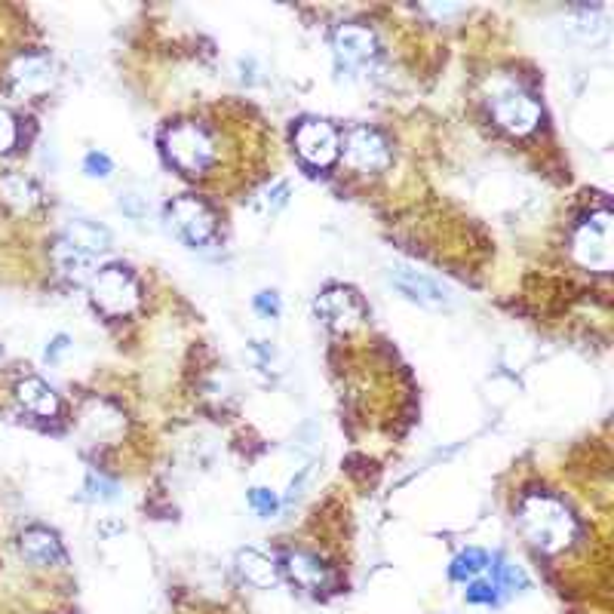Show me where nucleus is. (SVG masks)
Wrapping results in <instances>:
<instances>
[{
    "mask_svg": "<svg viewBox=\"0 0 614 614\" xmlns=\"http://www.w3.org/2000/svg\"><path fill=\"white\" fill-rule=\"evenodd\" d=\"M283 572L289 575L292 584H298L307 593H326L332 587V572L323 559L304 550H292L283 556Z\"/></svg>",
    "mask_w": 614,
    "mask_h": 614,
    "instance_id": "obj_13",
    "label": "nucleus"
},
{
    "mask_svg": "<svg viewBox=\"0 0 614 614\" xmlns=\"http://www.w3.org/2000/svg\"><path fill=\"white\" fill-rule=\"evenodd\" d=\"M519 529L535 550L547 556H559L565 550H572L581 538L578 516L568 510L559 498L547 492H532L519 501L516 510Z\"/></svg>",
    "mask_w": 614,
    "mask_h": 614,
    "instance_id": "obj_1",
    "label": "nucleus"
},
{
    "mask_svg": "<svg viewBox=\"0 0 614 614\" xmlns=\"http://www.w3.org/2000/svg\"><path fill=\"white\" fill-rule=\"evenodd\" d=\"M390 286L397 289L400 295H406L409 301H415L421 307H430V311H446V307H452V292L440 280H433L424 271L393 268L390 271Z\"/></svg>",
    "mask_w": 614,
    "mask_h": 614,
    "instance_id": "obj_10",
    "label": "nucleus"
},
{
    "mask_svg": "<svg viewBox=\"0 0 614 614\" xmlns=\"http://www.w3.org/2000/svg\"><path fill=\"white\" fill-rule=\"evenodd\" d=\"M572 255L587 271H599V274L611 271L614 255H611V212L608 209L590 212L578 225L572 237Z\"/></svg>",
    "mask_w": 614,
    "mask_h": 614,
    "instance_id": "obj_6",
    "label": "nucleus"
},
{
    "mask_svg": "<svg viewBox=\"0 0 614 614\" xmlns=\"http://www.w3.org/2000/svg\"><path fill=\"white\" fill-rule=\"evenodd\" d=\"M68 347H71V338H68V335H56V338L50 341V347L43 350V357H47V363H56Z\"/></svg>",
    "mask_w": 614,
    "mask_h": 614,
    "instance_id": "obj_31",
    "label": "nucleus"
},
{
    "mask_svg": "<svg viewBox=\"0 0 614 614\" xmlns=\"http://www.w3.org/2000/svg\"><path fill=\"white\" fill-rule=\"evenodd\" d=\"M120 209L126 215H133V218H142L148 212V200L139 197V194H120Z\"/></svg>",
    "mask_w": 614,
    "mask_h": 614,
    "instance_id": "obj_29",
    "label": "nucleus"
},
{
    "mask_svg": "<svg viewBox=\"0 0 614 614\" xmlns=\"http://www.w3.org/2000/svg\"><path fill=\"white\" fill-rule=\"evenodd\" d=\"M489 568H492V581L498 584V590L516 593V590L529 587V578L522 575V568H516L513 562H507L504 556H495V559L489 562Z\"/></svg>",
    "mask_w": 614,
    "mask_h": 614,
    "instance_id": "obj_22",
    "label": "nucleus"
},
{
    "mask_svg": "<svg viewBox=\"0 0 614 614\" xmlns=\"http://www.w3.org/2000/svg\"><path fill=\"white\" fill-rule=\"evenodd\" d=\"M53 261H56V268L65 280H74V283H86V280H93L96 274V255H86L80 249H74L71 243L59 240L56 249H53Z\"/></svg>",
    "mask_w": 614,
    "mask_h": 614,
    "instance_id": "obj_17",
    "label": "nucleus"
},
{
    "mask_svg": "<svg viewBox=\"0 0 614 614\" xmlns=\"http://www.w3.org/2000/svg\"><path fill=\"white\" fill-rule=\"evenodd\" d=\"M19 550L28 562L40 565V568H62L68 565V553L62 547V541L50 532V529H25L22 538H19Z\"/></svg>",
    "mask_w": 614,
    "mask_h": 614,
    "instance_id": "obj_14",
    "label": "nucleus"
},
{
    "mask_svg": "<svg viewBox=\"0 0 614 614\" xmlns=\"http://www.w3.org/2000/svg\"><path fill=\"white\" fill-rule=\"evenodd\" d=\"M166 157L179 166L182 172H206L215 160V142L200 123H175L163 136Z\"/></svg>",
    "mask_w": 614,
    "mask_h": 614,
    "instance_id": "obj_5",
    "label": "nucleus"
},
{
    "mask_svg": "<svg viewBox=\"0 0 614 614\" xmlns=\"http://www.w3.org/2000/svg\"><path fill=\"white\" fill-rule=\"evenodd\" d=\"M237 565H240V575L258 590H271L277 584V578H280L277 562L271 556H265V553H258V550H243L237 556Z\"/></svg>",
    "mask_w": 614,
    "mask_h": 614,
    "instance_id": "obj_18",
    "label": "nucleus"
},
{
    "mask_svg": "<svg viewBox=\"0 0 614 614\" xmlns=\"http://www.w3.org/2000/svg\"><path fill=\"white\" fill-rule=\"evenodd\" d=\"M249 504H252L261 516H274L277 507H280V498H277L271 489H252V492H249Z\"/></svg>",
    "mask_w": 614,
    "mask_h": 614,
    "instance_id": "obj_26",
    "label": "nucleus"
},
{
    "mask_svg": "<svg viewBox=\"0 0 614 614\" xmlns=\"http://www.w3.org/2000/svg\"><path fill=\"white\" fill-rule=\"evenodd\" d=\"M486 105L495 117V123L510 136H529L541 123V105L513 77H492L486 80Z\"/></svg>",
    "mask_w": 614,
    "mask_h": 614,
    "instance_id": "obj_2",
    "label": "nucleus"
},
{
    "mask_svg": "<svg viewBox=\"0 0 614 614\" xmlns=\"http://www.w3.org/2000/svg\"><path fill=\"white\" fill-rule=\"evenodd\" d=\"M332 50L341 68H363L375 59L378 40L363 25H341L332 37Z\"/></svg>",
    "mask_w": 614,
    "mask_h": 614,
    "instance_id": "obj_12",
    "label": "nucleus"
},
{
    "mask_svg": "<svg viewBox=\"0 0 614 614\" xmlns=\"http://www.w3.org/2000/svg\"><path fill=\"white\" fill-rule=\"evenodd\" d=\"M86 498L90 501H117L120 498V486L114 479H108V476H102V473H90L86 476Z\"/></svg>",
    "mask_w": 614,
    "mask_h": 614,
    "instance_id": "obj_23",
    "label": "nucleus"
},
{
    "mask_svg": "<svg viewBox=\"0 0 614 614\" xmlns=\"http://www.w3.org/2000/svg\"><path fill=\"white\" fill-rule=\"evenodd\" d=\"M0 194H4V200L16 209H31L37 203V188L25 179V175H7V179L0 182Z\"/></svg>",
    "mask_w": 614,
    "mask_h": 614,
    "instance_id": "obj_20",
    "label": "nucleus"
},
{
    "mask_svg": "<svg viewBox=\"0 0 614 614\" xmlns=\"http://www.w3.org/2000/svg\"><path fill=\"white\" fill-rule=\"evenodd\" d=\"M16 403H19V409H25L34 418H53L59 412L56 390L40 378H22L16 384Z\"/></svg>",
    "mask_w": 614,
    "mask_h": 614,
    "instance_id": "obj_15",
    "label": "nucleus"
},
{
    "mask_svg": "<svg viewBox=\"0 0 614 614\" xmlns=\"http://www.w3.org/2000/svg\"><path fill=\"white\" fill-rule=\"evenodd\" d=\"M16 145V120L10 117V111L0 108V154H7Z\"/></svg>",
    "mask_w": 614,
    "mask_h": 614,
    "instance_id": "obj_27",
    "label": "nucleus"
},
{
    "mask_svg": "<svg viewBox=\"0 0 614 614\" xmlns=\"http://www.w3.org/2000/svg\"><path fill=\"white\" fill-rule=\"evenodd\" d=\"M62 240L71 243L74 249L86 252V255H96V258L111 249V234H108V228H102L99 222H90V218H74V222H68Z\"/></svg>",
    "mask_w": 614,
    "mask_h": 614,
    "instance_id": "obj_16",
    "label": "nucleus"
},
{
    "mask_svg": "<svg viewBox=\"0 0 614 614\" xmlns=\"http://www.w3.org/2000/svg\"><path fill=\"white\" fill-rule=\"evenodd\" d=\"M83 427L96 436H114L123 430V415L111 409L108 403H90L83 412Z\"/></svg>",
    "mask_w": 614,
    "mask_h": 614,
    "instance_id": "obj_19",
    "label": "nucleus"
},
{
    "mask_svg": "<svg viewBox=\"0 0 614 614\" xmlns=\"http://www.w3.org/2000/svg\"><path fill=\"white\" fill-rule=\"evenodd\" d=\"M56 80V71H53V62L47 56H37V53H28V56H19L10 71H7V83H10V93L19 96V99H31V96H43L53 86Z\"/></svg>",
    "mask_w": 614,
    "mask_h": 614,
    "instance_id": "obj_11",
    "label": "nucleus"
},
{
    "mask_svg": "<svg viewBox=\"0 0 614 614\" xmlns=\"http://www.w3.org/2000/svg\"><path fill=\"white\" fill-rule=\"evenodd\" d=\"M265 203H268V209H271V212L283 209V206L289 203V185H286V182H277V185L268 191V200H265Z\"/></svg>",
    "mask_w": 614,
    "mask_h": 614,
    "instance_id": "obj_30",
    "label": "nucleus"
},
{
    "mask_svg": "<svg viewBox=\"0 0 614 614\" xmlns=\"http://www.w3.org/2000/svg\"><path fill=\"white\" fill-rule=\"evenodd\" d=\"M295 151L298 157L314 166V169H326L338 160L341 154V139L335 133V126L326 120H304L295 129Z\"/></svg>",
    "mask_w": 614,
    "mask_h": 614,
    "instance_id": "obj_8",
    "label": "nucleus"
},
{
    "mask_svg": "<svg viewBox=\"0 0 614 614\" xmlns=\"http://www.w3.org/2000/svg\"><path fill=\"white\" fill-rule=\"evenodd\" d=\"M314 314H317V320H320L326 329H332V332H354V329H360L363 320H366V307H363V301H360L354 292H350V289L335 286V289H326V292L314 301Z\"/></svg>",
    "mask_w": 614,
    "mask_h": 614,
    "instance_id": "obj_9",
    "label": "nucleus"
},
{
    "mask_svg": "<svg viewBox=\"0 0 614 614\" xmlns=\"http://www.w3.org/2000/svg\"><path fill=\"white\" fill-rule=\"evenodd\" d=\"M467 602H473V605H498L501 602L498 584L495 581H473L467 587Z\"/></svg>",
    "mask_w": 614,
    "mask_h": 614,
    "instance_id": "obj_24",
    "label": "nucleus"
},
{
    "mask_svg": "<svg viewBox=\"0 0 614 614\" xmlns=\"http://www.w3.org/2000/svg\"><path fill=\"white\" fill-rule=\"evenodd\" d=\"M83 172L90 175V179H108V175L114 172V163H111L108 154H102V151H90V154L83 157Z\"/></svg>",
    "mask_w": 614,
    "mask_h": 614,
    "instance_id": "obj_25",
    "label": "nucleus"
},
{
    "mask_svg": "<svg viewBox=\"0 0 614 614\" xmlns=\"http://www.w3.org/2000/svg\"><path fill=\"white\" fill-rule=\"evenodd\" d=\"M163 218H166L169 234L191 249H200L215 237V212L209 209L206 200L194 194H182V197L169 200Z\"/></svg>",
    "mask_w": 614,
    "mask_h": 614,
    "instance_id": "obj_4",
    "label": "nucleus"
},
{
    "mask_svg": "<svg viewBox=\"0 0 614 614\" xmlns=\"http://www.w3.org/2000/svg\"><path fill=\"white\" fill-rule=\"evenodd\" d=\"M255 311L265 317H280V298L277 292H258L255 295Z\"/></svg>",
    "mask_w": 614,
    "mask_h": 614,
    "instance_id": "obj_28",
    "label": "nucleus"
},
{
    "mask_svg": "<svg viewBox=\"0 0 614 614\" xmlns=\"http://www.w3.org/2000/svg\"><path fill=\"white\" fill-rule=\"evenodd\" d=\"M486 568H489V556L482 553V550H476V547H470V550H461V553L452 559L449 575H452V581H470V578H476L479 572H486Z\"/></svg>",
    "mask_w": 614,
    "mask_h": 614,
    "instance_id": "obj_21",
    "label": "nucleus"
},
{
    "mask_svg": "<svg viewBox=\"0 0 614 614\" xmlns=\"http://www.w3.org/2000/svg\"><path fill=\"white\" fill-rule=\"evenodd\" d=\"M90 298L105 317H126L139 307L142 289H139V280L133 277V271H129V268L108 265V268H99L93 274Z\"/></svg>",
    "mask_w": 614,
    "mask_h": 614,
    "instance_id": "obj_3",
    "label": "nucleus"
},
{
    "mask_svg": "<svg viewBox=\"0 0 614 614\" xmlns=\"http://www.w3.org/2000/svg\"><path fill=\"white\" fill-rule=\"evenodd\" d=\"M344 163L354 169V172H381L390 166V145L387 139L372 126H354L350 133L344 136Z\"/></svg>",
    "mask_w": 614,
    "mask_h": 614,
    "instance_id": "obj_7",
    "label": "nucleus"
},
{
    "mask_svg": "<svg viewBox=\"0 0 614 614\" xmlns=\"http://www.w3.org/2000/svg\"><path fill=\"white\" fill-rule=\"evenodd\" d=\"M430 13H436V16H452V13H461V7H430Z\"/></svg>",
    "mask_w": 614,
    "mask_h": 614,
    "instance_id": "obj_32",
    "label": "nucleus"
}]
</instances>
